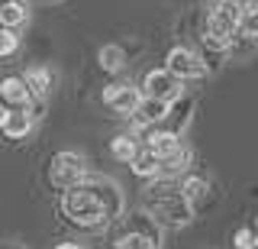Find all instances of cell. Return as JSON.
Masks as SVG:
<instances>
[{
  "mask_svg": "<svg viewBox=\"0 0 258 249\" xmlns=\"http://www.w3.org/2000/svg\"><path fill=\"white\" fill-rule=\"evenodd\" d=\"M139 101H142V91L133 81H113V84L103 87V104L119 117H129Z\"/></svg>",
  "mask_w": 258,
  "mask_h": 249,
  "instance_id": "obj_8",
  "label": "cell"
},
{
  "mask_svg": "<svg viewBox=\"0 0 258 249\" xmlns=\"http://www.w3.org/2000/svg\"><path fill=\"white\" fill-rule=\"evenodd\" d=\"M177 188H181L184 201H187L194 211H197V207L204 204V197H207L210 184H207V178H200V175H184V178H177Z\"/></svg>",
  "mask_w": 258,
  "mask_h": 249,
  "instance_id": "obj_15",
  "label": "cell"
},
{
  "mask_svg": "<svg viewBox=\"0 0 258 249\" xmlns=\"http://www.w3.org/2000/svg\"><path fill=\"white\" fill-rule=\"evenodd\" d=\"M232 243H236V249H255V230L252 227H242L236 236H232Z\"/></svg>",
  "mask_w": 258,
  "mask_h": 249,
  "instance_id": "obj_20",
  "label": "cell"
},
{
  "mask_svg": "<svg viewBox=\"0 0 258 249\" xmlns=\"http://www.w3.org/2000/svg\"><path fill=\"white\" fill-rule=\"evenodd\" d=\"M142 214H149L161 230L165 227L177 230L194 220V207L184 201L177 181H168V178H152V184L142 191Z\"/></svg>",
  "mask_w": 258,
  "mask_h": 249,
  "instance_id": "obj_2",
  "label": "cell"
},
{
  "mask_svg": "<svg viewBox=\"0 0 258 249\" xmlns=\"http://www.w3.org/2000/svg\"><path fill=\"white\" fill-rule=\"evenodd\" d=\"M16 52H20V36H16V29L0 26V59H13Z\"/></svg>",
  "mask_w": 258,
  "mask_h": 249,
  "instance_id": "obj_19",
  "label": "cell"
},
{
  "mask_svg": "<svg viewBox=\"0 0 258 249\" xmlns=\"http://www.w3.org/2000/svg\"><path fill=\"white\" fill-rule=\"evenodd\" d=\"M0 104L10 110H23V107H36L26 91V84H23L20 75H7L4 81H0Z\"/></svg>",
  "mask_w": 258,
  "mask_h": 249,
  "instance_id": "obj_12",
  "label": "cell"
},
{
  "mask_svg": "<svg viewBox=\"0 0 258 249\" xmlns=\"http://www.w3.org/2000/svg\"><path fill=\"white\" fill-rule=\"evenodd\" d=\"M165 71H171L174 78H181V81L187 84V81L207 78V62H204V55H197L194 49H187V45H174L165 59Z\"/></svg>",
  "mask_w": 258,
  "mask_h": 249,
  "instance_id": "obj_7",
  "label": "cell"
},
{
  "mask_svg": "<svg viewBox=\"0 0 258 249\" xmlns=\"http://www.w3.org/2000/svg\"><path fill=\"white\" fill-rule=\"evenodd\" d=\"M168 107L171 104H161V101H152V97H142L139 104H136V110L129 117L136 120V123L142 126V130H152V126H161L168 117Z\"/></svg>",
  "mask_w": 258,
  "mask_h": 249,
  "instance_id": "obj_13",
  "label": "cell"
},
{
  "mask_svg": "<svg viewBox=\"0 0 258 249\" xmlns=\"http://www.w3.org/2000/svg\"><path fill=\"white\" fill-rule=\"evenodd\" d=\"M36 107H23V110H10L7 107V117H4V126H0V133L7 136V139H23V136L32 133V126H36Z\"/></svg>",
  "mask_w": 258,
  "mask_h": 249,
  "instance_id": "obj_10",
  "label": "cell"
},
{
  "mask_svg": "<svg viewBox=\"0 0 258 249\" xmlns=\"http://www.w3.org/2000/svg\"><path fill=\"white\" fill-rule=\"evenodd\" d=\"M139 149H142V142H139V136L136 133H116L110 139V156L116 159V162H133L136 156H139Z\"/></svg>",
  "mask_w": 258,
  "mask_h": 249,
  "instance_id": "obj_14",
  "label": "cell"
},
{
  "mask_svg": "<svg viewBox=\"0 0 258 249\" xmlns=\"http://www.w3.org/2000/svg\"><path fill=\"white\" fill-rule=\"evenodd\" d=\"M110 246L113 249H161V227L149 214H119L110 223Z\"/></svg>",
  "mask_w": 258,
  "mask_h": 249,
  "instance_id": "obj_3",
  "label": "cell"
},
{
  "mask_svg": "<svg viewBox=\"0 0 258 249\" xmlns=\"http://www.w3.org/2000/svg\"><path fill=\"white\" fill-rule=\"evenodd\" d=\"M126 211L119 184L107 175H87L75 188L61 191V214L78 230H103Z\"/></svg>",
  "mask_w": 258,
  "mask_h": 249,
  "instance_id": "obj_1",
  "label": "cell"
},
{
  "mask_svg": "<svg viewBox=\"0 0 258 249\" xmlns=\"http://www.w3.org/2000/svg\"><path fill=\"white\" fill-rule=\"evenodd\" d=\"M139 91H142V97H152V101H161V104H174V101L184 97V81L174 78L171 71H165V68H152L149 75H145Z\"/></svg>",
  "mask_w": 258,
  "mask_h": 249,
  "instance_id": "obj_6",
  "label": "cell"
},
{
  "mask_svg": "<svg viewBox=\"0 0 258 249\" xmlns=\"http://www.w3.org/2000/svg\"><path fill=\"white\" fill-rule=\"evenodd\" d=\"M7 4H10V0H0V7H7Z\"/></svg>",
  "mask_w": 258,
  "mask_h": 249,
  "instance_id": "obj_22",
  "label": "cell"
},
{
  "mask_svg": "<svg viewBox=\"0 0 258 249\" xmlns=\"http://www.w3.org/2000/svg\"><path fill=\"white\" fill-rule=\"evenodd\" d=\"M129 168H133L139 178H158V156H152L149 149H139V156L129 162Z\"/></svg>",
  "mask_w": 258,
  "mask_h": 249,
  "instance_id": "obj_18",
  "label": "cell"
},
{
  "mask_svg": "<svg viewBox=\"0 0 258 249\" xmlns=\"http://www.w3.org/2000/svg\"><path fill=\"white\" fill-rule=\"evenodd\" d=\"M242 29V0H210L204 20V42L216 52H229Z\"/></svg>",
  "mask_w": 258,
  "mask_h": 249,
  "instance_id": "obj_4",
  "label": "cell"
},
{
  "mask_svg": "<svg viewBox=\"0 0 258 249\" xmlns=\"http://www.w3.org/2000/svg\"><path fill=\"white\" fill-rule=\"evenodd\" d=\"M139 142H142V149H149L152 156H158V159L171 156V152H177L184 146L181 136L171 133V130H165V126H152V130H145V136H139Z\"/></svg>",
  "mask_w": 258,
  "mask_h": 249,
  "instance_id": "obj_9",
  "label": "cell"
},
{
  "mask_svg": "<svg viewBox=\"0 0 258 249\" xmlns=\"http://www.w3.org/2000/svg\"><path fill=\"white\" fill-rule=\"evenodd\" d=\"M97 59H100V68H103V71H110V75L123 71V65H126V52H123V45H103V49L97 52Z\"/></svg>",
  "mask_w": 258,
  "mask_h": 249,
  "instance_id": "obj_17",
  "label": "cell"
},
{
  "mask_svg": "<svg viewBox=\"0 0 258 249\" xmlns=\"http://www.w3.org/2000/svg\"><path fill=\"white\" fill-rule=\"evenodd\" d=\"M20 78H23V84H26L32 104H42L48 97V91H52V84H55L52 68H45V65H32V68H26V75H20Z\"/></svg>",
  "mask_w": 258,
  "mask_h": 249,
  "instance_id": "obj_11",
  "label": "cell"
},
{
  "mask_svg": "<svg viewBox=\"0 0 258 249\" xmlns=\"http://www.w3.org/2000/svg\"><path fill=\"white\" fill-rule=\"evenodd\" d=\"M87 175H91L87 172V159L81 156V152L64 149V152H55V156L48 159V181H52L58 191L75 188V184L84 181Z\"/></svg>",
  "mask_w": 258,
  "mask_h": 249,
  "instance_id": "obj_5",
  "label": "cell"
},
{
  "mask_svg": "<svg viewBox=\"0 0 258 249\" xmlns=\"http://www.w3.org/2000/svg\"><path fill=\"white\" fill-rule=\"evenodd\" d=\"M55 249H87V246H81V243H58Z\"/></svg>",
  "mask_w": 258,
  "mask_h": 249,
  "instance_id": "obj_21",
  "label": "cell"
},
{
  "mask_svg": "<svg viewBox=\"0 0 258 249\" xmlns=\"http://www.w3.org/2000/svg\"><path fill=\"white\" fill-rule=\"evenodd\" d=\"M26 20H29V7L23 0H10L7 7H0V26L20 29V26H26Z\"/></svg>",
  "mask_w": 258,
  "mask_h": 249,
  "instance_id": "obj_16",
  "label": "cell"
}]
</instances>
